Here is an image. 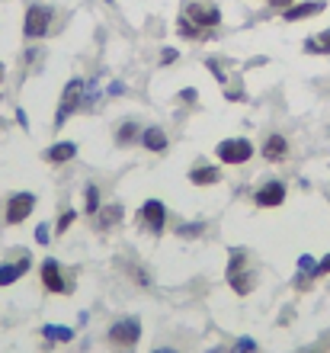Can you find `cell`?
I'll list each match as a JSON object with an SVG mask.
<instances>
[{
	"label": "cell",
	"mask_w": 330,
	"mask_h": 353,
	"mask_svg": "<svg viewBox=\"0 0 330 353\" xmlns=\"http://www.w3.org/2000/svg\"><path fill=\"white\" fill-rule=\"evenodd\" d=\"M106 3H116V0H106Z\"/></svg>",
	"instance_id": "836d02e7"
},
{
	"label": "cell",
	"mask_w": 330,
	"mask_h": 353,
	"mask_svg": "<svg viewBox=\"0 0 330 353\" xmlns=\"http://www.w3.org/2000/svg\"><path fill=\"white\" fill-rule=\"evenodd\" d=\"M215 154H218L221 164L238 168V164H247V161L254 158V145H250L247 139H228V141H221Z\"/></svg>",
	"instance_id": "8992f818"
},
{
	"label": "cell",
	"mask_w": 330,
	"mask_h": 353,
	"mask_svg": "<svg viewBox=\"0 0 330 353\" xmlns=\"http://www.w3.org/2000/svg\"><path fill=\"white\" fill-rule=\"evenodd\" d=\"M189 183H196V186H215V183H221V168L199 164V168L189 170Z\"/></svg>",
	"instance_id": "9a60e30c"
},
{
	"label": "cell",
	"mask_w": 330,
	"mask_h": 353,
	"mask_svg": "<svg viewBox=\"0 0 330 353\" xmlns=\"http://www.w3.org/2000/svg\"><path fill=\"white\" fill-rule=\"evenodd\" d=\"M0 81H3V65H0Z\"/></svg>",
	"instance_id": "d6a6232c"
},
{
	"label": "cell",
	"mask_w": 330,
	"mask_h": 353,
	"mask_svg": "<svg viewBox=\"0 0 330 353\" xmlns=\"http://www.w3.org/2000/svg\"><path fill=\"white\" fill-rule=\"evenodd\" d=\"M141 145H145L147 151H154V154H161V151H167V132L161 129V125L141 129Z\"/></svg>",
	"instance_id": "e0dca14e"
},
{
	"label": "cell",
	"mask_w": 330,
	"mask_h": 353,
	"mask_svg": "<svg viewBox=\"0 0 330 353\" xmlns=\"http://www.w3.org/2000/svg\"><path fill=\"white\" fill-rule=\"evenodd\" d=\"M180 238H202L205 234V222H189V225H176Z\"/></svg>",
	"instance_id": "7402d4cb"
},
{
	"label": "cell",
	"mask_w": 330,
	"mask_h": 353,
	"mask_svg": "<svg viewBox=\"0 0 330 353\" xmlns=\"http://www.w3.org/2000/svg\"><path fill=\"white\" fill-rule=\"evenodd\" d=\"M74 219H77V212H74V209H65V212L58 215V225H55V232H58V234H65L68 228H71V225H74Z\"/></svg>",
	"instance_id": "603a6c76"
},
{
	"label": "cell",
	"mask_w": 330,
	"mask_h": 353,
	"mask_svg": "<svg viewBox=\"0 0 330 353\" xmlns=\"http://www.w3.org/2000/svg\"><path fill=\"white\" fill-rule=\"evenodd\" d=\"M135 141H141V129H138V122H122L119 129H116V145H135Z\"/></svg>",
	"instance_id": "d6986e66"
},
{
	"label": "cell",
	"mask_w": 330,
	"mask_h": 353,
	"mask_svg": "<svg viewBox=\"0 0 330 353\" xmlns=\"http://www.w3.org/2000/svg\"><path fill=\"white\" fill-rule=\"evenodd\" d=\"M225 276H228V286L234 289L238 296H250V292H254L257 276H254V270H250V254L244 251V248H234V251H231Z\"/></svg>",
	"instance_id": "6da1fadb"
},
{
	"label": "cell",
	"mask_w": 330,
	"mask_h": 353,
	"mask_svg": "<svg viewBox=\"0 0 330 353\" xmlns=\"http://www.w3.org/2000/svg\"><path fill=\"white\" fill-rule=\"evenodd\" d=\"M52 26V10L45 3H29L26 19H23V36L26 39H45Z\"/></svg>",
	"instance_id": "5b68a950"
},
{
	"label": "cell",
	"mask_w": 330,
	"mask_h": 353,
	"mask_svg": "<svg viewBox=\"0 0 330 353\" xmlns=\"http://www.w3.org/2000/svg\"><path fill=\"white\" fill-rule=\"evenodd\" d=\"M228 353H257V341H254V337H240Z\"/></svg>",
	"instance_id": "d4e9b609"
},
{
	"label": "cell",
	"mask_w": 330,
	"mask_h": 353,
	"mask_svg": "<svg viewBox=\"0 0 330 353\" xmlns=\"http://www.w3.org/2000/svg\"><path fill=\"white\" fill-rule=\"evenodd\" d=\"M151 353H176L174 347H157V350H151Z\"/></svg>",
	"instance_id": "1f68e13d"
},
{
	"label": "cell",
	"mask_w": 330,
	"mask_h": 353,
	"mask_svg": "<svg viewBox=\"0 0 330 353\" xmlns=\"http://www.w3.org/2000/svg\"><path fill=\"white\" fill-rule=\"evenodd\" d=\"M29 267H32L29 254H23V257H19V261H13V263H0V286H10V283H17L19 276H26Z\"/></svg>",
	"instance_id": "5bb4252c"
},
{
	"label": "cell",
	"mask_w": 330,
	"mask_h": 353,
	"mask_svg": "<svg viewBox=\"0 0 330 353\" xmlns=\"http://www.w3.org/2000/svg\"><path fill=\"white\" fill-rule=\"evenodd\" d=\"M110 93H112V97H122V93H125V87H122V84H112Z\"/></svg>",
	"instance_id": "4dcf8cb0"
},
{
	"label": "cell",
	"mask_w": 330,
	"mask_h": 353,
	"mask_svg": "<svg viewBox=\"0 0 330 353\" xmlns=\"http://www.w3.org/2000/svg\"><path fill=\"white\" fill-rule=\"evenodd\" d=\"M83 212H87V215L100 212V186H96V183L83 186Z\"/></svg>",
	"instance_id": "44dd1931"
},
{
	"label": "cell",
	"mask_w": 330,
	"mask_h": 353,
	"mask_svg": "<svg viewBox=\"0 0 330 353\" xmlns=\"http://www.w3.org/2000/svg\"><path fill=\"white\" fill-rule=\"evenodd\" d=\"M42 337H45L48 344H68V341H74V331H71V327L45 325V327H42Z\"/></svg>",
	"instance_id": "ffe728a7"
},
{
	"label": "cell",
	"mask_w": 330,
	"mask_h": 353,
	"mask_svg": "<svg viewBox=\"0 0 330 353\" xmlns=\"http://www.w3.org/2000/svg\"><path fill=\"white\" fill-rule=\"evenodd\" d=\"M269 7H276V10H285V7H292V0H266Z\"/></svg>",
	"instance_id": "f546056e"
},
{
	"label": "cell",
	"mask_w": 330,
	"mask_h": 353,
	"mask_svg": "<svg viewBox=\"0 0 330 353\" xmlns=\"http://www.w3.org/2000/svg\"><path fill=\"white\" fill-rule=\"evenodd\" d=\"M314 270H318V263H314V257H308V254H302V257H298V273H305V276L318 279V276H314Z\"/></svg>",
	"instance_id": "cb8c5ba5"
},
{
	"label": "cell",
	"mask_w": 330,
	"mask_h": 353,
	"mask_svg": "<svg viewBox=\"0 0 330 353\" xmlns=\"http://www.w3.org/2000/svg\"><path fill=\"white\" fill-rule=\"evenodd\" d=\"M106 341L116 353H135L138 341H141V321L138 318H119L112 321V327L106 331Z\"/></svg>",
	"instance_id": "7a4b0ae2"
},
{
	"label": "cell",
	"mask_w": 330,
	"mask_h": 353,
	"mask_svg": "<svg viewBox=\"0 0 330 353\" xmlns=\"http://www.w3.org/2000/svg\"><path fill=\"white\" fill-rule=\"evenodd\" d=\"M314 276H330V254L324 257L321 263H318V270H314Z\"/></svg>",
	"instance_id": "4316f807"
},
{
	"label": "cell",
	"mask_w": 330,
	"mask_h": 353,
	"mask_svg": "<svg viewBox=\"0 0 330 353\" xmlns=\"http://www.w3.org/2000/svg\"><path fill=\"white\" fill-rule=\"evenodd\" d=\"M39 276H42V286H45L48 292H55V296H61V292L71 289V283L65 279V270H61V263H58L55 257H45V261H42Z\"/></svg>",
	"instance_id": "ba28073f"
},
{
	"label": "cell",
	"mask_w": 330,
	"mask_h": 353,
	"mask_svg": "<svg viewBox=\"0 0 330 353\" xmlns=\"http://www.w3.org/2000/svg\"><path fill=\"white\" fill-rule=\"evenodd\" d=\"M263 161H269V164H279V161L289 158V141H285V135H279V132H273L269 139L263 141Z\"/></svg>",
	"instance_id": "4fadbf2b"
},
{
	"label": "cell",
	"mask_w": 330,
	"mask_h": 353,
	"mask_svg": "<svg viewBox=\"0 0 330 353\" xmlns=\"http://www.w3.org/2000/svg\"><path fill=\"white\" fill-rule=\"evenodd\" d=\"M180 17L189 19V23H193L196 29H202V32H209V29H215L221 23V10L215 7L212 0H186Z\"/></svg>",
	"instance_id": "277c9868"
},
{
	"label": "cell",
	"mask_w": 330,
	"mask_h": 353,
	"mask_svg": "<svg viewBox=\"0 0 330 353\" xmlns=\"http://www.w3.org/2000/svg\"><path fill=\"white\" fill-rule=\"evenodd\" d=\"M83 93H87V81H81V77H74V81L65 84L61 100H58V112H55V129H61L74 112L83 110Z\"/></svg>",
	"instance_id": "3957f363"
},
{
	"label": "cell",
	"mask_w": 330,
	"mask_h": 353,
	"mask_svg": "<svg viewBox=\"0 0 330 353\" xmlns=\"http://www.w3.org/2000/svg\"><path fill=\"white\" fill-rule=\"evenodd\" d=\"M77 158V145L74 141H58V145H52V148L45 151V161L48 164H68V161Z\"/></svg>",
	"instance_id": "2e32d148"
},
{
	"label": "cell",
	"mask_w": 330,
	"mask_h": 353,
	"mask_svg": "<svg viewBox=\"0 0 330 353\" xmlns=\"http://www.w3.org/2000/svg\"><path fill=\"white\" fill-rule=\"evenodd\" d=\"M32 209H36V193H13L7 199V222L10 225L26 222Z\"/></svg>",
	"instance_id": "9c48e42d"
},
{
	"label": "cell",
	"mask_w": 330,
	"mask_h": 353,
	"mask_svg": "<svg viewBox=\"0 0 330 353\" xmlns=\"http://www.w3.org/2000/svg\"><path fill=\"white\" fill-rule=\"evenodd\" d=\"M305 52H308V55H330V29L308 36V42H305Z\"/></svg>",
	"instance_id": "ac0fdd59"
},
{
	"label": "cell",
	"mask_w": 330,
	"mask_h": 353,
	"mask_svg": "<svg viewBox=\"0 0 330 353\" xmlns=\"http://www.w3.org/2000/svg\"><path fill=\"white\" fill-rule=\"evenodd\" d=\"M254 203H257L260 209H276V205H282L285 203V183L282 180H266L257 193H254Z\"/></svg>",
	"instance_id": "30bf717a"
},
{
	"label": "cell",
	"mask_w": 330,
	"mask_h": 353,
	"mask_svg": "<svg viewBox=\"0 0 330 353\" xmlns=\"http://www.w3.org/2000/svg\"><path fill=\"white\" fill-rule=\"evenodd\" d=\"M324 10H327V3H324V0H305V3H292V7H285L282 19H285V23H298V19L318 17V13H324Z\"/></svg>",
	"instance_id": "8fae6325"
},
{
	"label": "cell",
	"mask_w": 330,
	"mask_h": 353,
	"mask_svg": "<svg viewBox=\"0 0 330 353\" xmlns=\"http://www.w3.org/2000/svg\"><path fill=\"white\" fill-rule=\"evenodd\" d=\"M93 219H96V232H112V228H116V225L122 222V219H125V209H122L119 203H110V205H100V212L93 215Z\"/></svg>",
	"instance_id": "7c38bea8"
},
{
	"label": "cell",
	"mask_w": 330,
	"mask_h": 353,
	"mask_svg": "<svg viewBox=\"0 0 330 353\" xmlns=\"http://www.w3.org/2000/svg\"><path fill=\"white\" fill-rule=\"evenodd\" d=\"M180 100H183V103H196V90H193V87H186V90L180 93Z\"/></svg>",
	"instance_id": "f1b7e54d"
},
{
	"label": "cell",
	"mask_w": 330,
	"mask_h": 353,
	"mask_svg": "<svg viewBox=\"0 0 330 353\" xmlns=\"http://www.w3.org/2000/svg\"><path fill=\"white\" fill-rule=\"evenodd\" d=\"M176 58H180L176 55V48H164V52H161V65H174Z\"/></svg>",
	"instance_id": "484cf974"
},
{
	"label": "cell",
	"mask_w": 330,
	"mask_h": 353,
	"mask_svg": "<svg viewBox=\"0 0 330 353\" xmlns=\"http://www.w3.org/2000/svg\"><path fill=\"white\" fill-rule=\"evenodd\" d=\"M138 225L151 234H161L167 228V209L161 199H147L141 209H138Z\"/></svg>",
	"instance_id": "52a82bcc"
},
{
	"label": "cell",
	"mask_w": 330,
	"mask_h": 353,
	"mask_svg": "<svg viewBox=\"0 0 330 353\" xmlns=\"http://www.w3.org/2000/svg\"><path fill=\"white\" fill-rule=\"evenodd\" d=\"M36 241L39 244H48V225H39V228H36Z\"/></svg>",
	"instance_id": "83f0119b"
}]
</instances>
